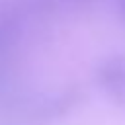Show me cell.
Instances as JSON below:
<instances>
[{"label": "cell", "mask_w": 125, "mask_h": 125, "mask_svg": "<svg viewBox=\"0 0 125 125\" xmlns=\"http://www.w3.org/2000/svg\"><path fill=\"white\" fill-rule=\"evenodd\" d=\"M102 90L119 105H125V55H113L98 68Z\"/></svg>", "instance_id": "cell-1"}, {"label": "cell", "mask_w": 125, "mask_h": 125, "mask_svg": "<svg viewBox=\"0 0 125 125\" xmlns=\"http://www.w3.org/2000/svg\"><path fill=\"white\" fill-rule=\"evenodd\" d=\"M117 10H119L121 18L125 20V0H117Z\"/></svg>", "instance_id": "cell-3"}, {"label": "cell", "mask_w": 125, "mask_h": 125, "mask_svg": "<svg viewBox=\"0 0 125 125\" xmlns=\"http://www.w3.org/2000/svg\"><path fill=\"white\" fill-rule=\"evenodd\" d=\"M78 100H80V90L68 88L64 92H59V94L49 96L43 102H39L37 107L33 109V113L41 119H53V117H59V115L66 113Z\"/></svg>", "instance_id": "cell-2"}, {"label": "cell", "mask_w": 125, "mask_h": 125, "mask_svg": "<svg viewBox=\"0 0 125 125\" xmlns=\"http://www.w3.org/2000/svg\"><path fill=\"white\" fill-rule=\"evenodd\" d=\"M78 2H88V0H78Z\"/></svg>", "instance_id": "cell-4"}]
</instances>
